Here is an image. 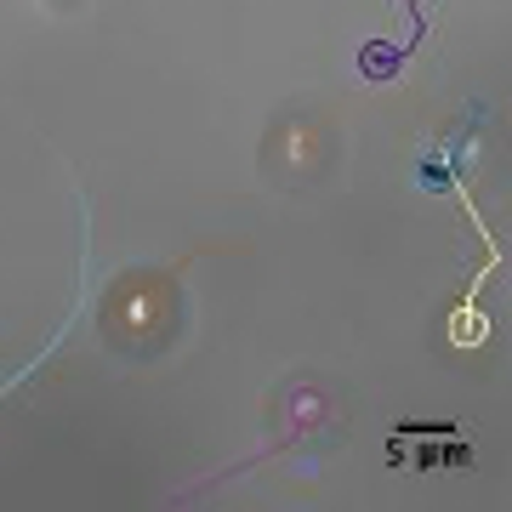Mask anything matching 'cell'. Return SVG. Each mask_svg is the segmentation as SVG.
<instances>
[{"label": "cell", "mask_w": 512, "mask_h": 512, "mask_svg": "<svg viewBox=\"0 0 512 512\" xmlns=\"http://www.w3.org/2000/svg\"><path fill=\"white\" fill-rule=\"evenodd\" d=\"M86 302H92V211H86V200H80V296H74V313L86 308ZM74 313H63V325H57L52 336H46V342H40V353H35V359H29V365H23V370H12V376H6V382H0V399H6V393H12V387H23V382H29V376H35L40 365H46V359H52L57 348H63V336H69Z\"/></svg>", "instance_id": "obj_1"}, {"label": "cell", "mask_w": 512, "mask_h": 512, "mask_svg": "<svg viewBox=\"0 0 512 512\" xmlns=\"http://www.w3.org/2000/svg\"><path fill=\"white\" fill-rule=\"evenodd\" d=\"M404 63H410V57H404L399 40H387V46H365V52H359V80H370V86H387V80H393Z\"/></svg>", "instance_id": "obj_2"}, {"label": "cell", "mask_w": 512, "mask_h": 512, "mask_svg": "<svg viewBox=\"0 0 512 512\" xmlns=\"http://www.w3.org/2000/svg\"><path fill=\"white\" fill-rule=\"evenodd\" d=\"M399 12H404V57L416 52L421 40H427V29H433V12H427V6H421V0H399Z\"/></svg>", "instance_id": "obj_3"}]
</instances>
